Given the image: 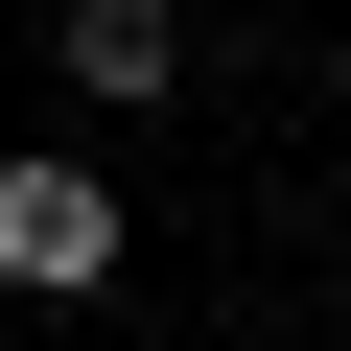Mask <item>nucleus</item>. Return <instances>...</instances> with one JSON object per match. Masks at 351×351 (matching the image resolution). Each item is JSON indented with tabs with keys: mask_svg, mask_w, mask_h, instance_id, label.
<instances>
[{
	"mask_svg": "<svg viewBox=\"0 0 351 351\" xmlns=\"http://www.w3.org/2000/svg\"><path fill=\"white\" fill-rule=\"evenodd\" d=\"M47 71L94 117H164V94H188V0H47Z\"/></svg>",
	"mask_w": 351,
	"mask_h": 351,
	"instance_id": "obj_2",
	"label": "nucleus"
},
{
	"mask_svg": "<svg viewBox=\"0 0 351 351\" xmlns=\"http://www.w3.org/2000/svg\"><path fill=\"white\" fill-rule=\"evenodd\" d=\"M117 258H141L117 164H71V141H24V164H0V304H94Z\"/></svg>",
	"mask_w": 351,
	"mask_h": 351,
	"instance_id": "obj_1",
	"label": "nucleus"
}]
</instances>
